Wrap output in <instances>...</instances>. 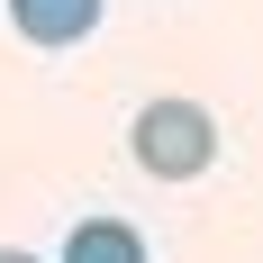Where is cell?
<instances>
[{
	"label": "cell",
	"mask_w": 263,
	"mask_h": 263,
	"mask_svg": "<svg viewBox=\"0 0 263 263\" xmlns=\"http://www.w3.org/2000/svg\"><path fill=\"white\" fill-rule=\"evenodd\" d=\"M9 27L27 46H82L100 27V0H9Z\"/></svg>",
	"instance_id": "obj_2"
},
{
	"label": "cell",
	"mask_w": 263,
	"mask_h": 263,
	"mask_svg": "<svg viewBox=\"0 0 263 263\" xmlns=\"http://www.w3.org/2000/svg\"><path fill=\"white\" fill-rule=\"evenodd\" d=\"M64 263H145V236H136L127 218H82L73 236H64Z\"/></svg>",
	"instance_id": "obj_3"
},
{
	"label": "cell",
	"mask_w": 263,
	"mask_h": 263,
	"mask_svg": "<svg viewBox=\"0 0 263 263\" xmlns=\"http://www.w3.org/2000/svg\"><path fill=\"white\" fill-rule=\"evenodd\" d=\"M0 263H36V254H18V245H0Z\"/></svg>",
	"instance_id": "obj_4"
},
{
	"label": "cell",
	"mask_w": 263,
	"mask_h": 263,
	"mask_svg": "<svg viewBox=\"0 0 263 263\" xmlns=\"http://www.w3.org/2000/svg\"><path fill=\"white\" fill-rule=\"evenodd\" d=\"M127 155L155 173V182H200L218 163V118L200 100H145L127 127Z\"/></svg>",
	"instance_id": "obj_1"
}]
</instances>
